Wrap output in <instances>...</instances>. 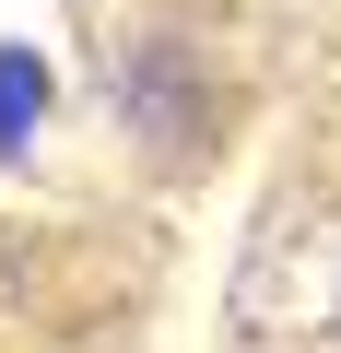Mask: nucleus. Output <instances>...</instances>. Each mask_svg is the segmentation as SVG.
Here are the masks:
<instances>
[{"label": "nucleus", "mask_w": 341, "mask_h": 353, "mask_svg": "<svg viewBox=\"0 0 341 353\" xmlns=\"http://www.w3.org/2000/svg\"><path fill=\"white\" fill-rule=\"evenodd\" d=\"M48 106H59V71H48V48L0 36V165H24V153H36Z\"/></svg>", "instance_id": "obj_1"}, {"label": "nucleus", "mask_w": 341, "mask_h": 353, "mask_svg": "<svg viewBox=\"0 0 341 353\" xmlns=\"http://www.w3.org/2000/svg\"><path fill=\"white\" fill-rule=\"evenodd\" d=\"M329 318H341V283H329Z\"/></svg>", "instance_id": "obj_2"}]
</instances>
